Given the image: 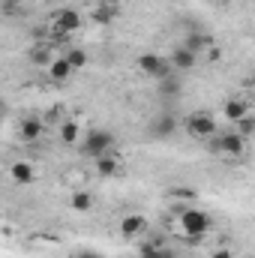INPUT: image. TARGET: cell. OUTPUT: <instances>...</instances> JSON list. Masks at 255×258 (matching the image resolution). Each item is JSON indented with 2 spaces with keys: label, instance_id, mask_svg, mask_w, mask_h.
I'll return each instance as SVG.
<instances>
[{
  "label": "cell",
  "instance_id": "8",
  "mask_svg": "<svg viewBox=\"0 0 255 258\" xmlns=\"http://www.w3.org/2000/svg\"><path fill=\"white\" fill-rule=\"evenodd\" d=\"M171 66L174 69H192V66L198 63V51H192L189 45H180V48H174L171 51Z\"/></svg>",
  "mask_w": 255,
  "mask_h": 258
},
{
  "label": "cell",
  "instance_id": "4",
  "mask_svg": "<svg viewBox=\"0 0 255 258\" xmlns=\"http://www.w3.org/2000/svg\"><path fill=\"white\" fill-rule=\"evenodd\" d=\"M243 150H246V138L240 132H222L213 141V153H222V156H240Z\"/></svg>",
  "mask_w": 255,
  "mask_h": 258
},
{
  "label": "cell",
  "instance_id": "13",
  "mask_svg": "<svg viewBox=\"0 0 255 258\" xmlns=\"http://www.w3.org/2000/svg\"><path fill=\"white\" fill-rule=\"evenodd\" d=\"M42 120H36V117H27V120H21V129H18V135H21V141H36L39 135H42Z\"/></svg>",
  "mask_w": 255,
  "mask_h": 258
},
{
  "label": "cell",
  "instance_id": "11",
  "mask_svg": "<svg viewBox=\"0 0 255 258\" xmlns=\"http://www.w3.org/2000/svg\"><path fill=\"white\" fill-rule=\"evenodd\" d=\"M174 129H177V120H174L171 114H159V117L150 123V132H153V138H168Z\"/></svg>",
  "mask_w": 255,
  "mask_h": 258
},
{
  "label": "cell",
  "instance_id": "21",
  "mask_svg": "<svg viewBox=\"0 0 255 258\" xmlns=\"http://www.w3.org/2000/svg\"><path fill=\"white\" fill-rule=\"evenodd\" d=\"M219 57H222V51H219V48H210V51H207V60H219Z\"/></svg>",
  "mask_w": 255,
  "mask_h": 258
},
{
  "label": "cell",
  "instance_id": "18",
  "mask_svg": "<svg viewBox=\"0 0 255 258\" xmlns=\"http://www.w3.org/2000/svg\"><path fill=\"white\" fill-rule=\"evenodd\" d=\"M60 141L63 144H75L78 141V123H63L60 126Z\"/></svg>",
  "mask_w": 255,
  "mask_h": 258
},
{
  "label": "cell",
  "instance_id": "6",
  "mask_svg": "<svg viewBox=\"0 0 255 258\" xmlns=\"http://www.w3.org/2000/svg\"><path fill=\"white\" fill-rule=\"evenodd\" d=\"M81 27V15L75 9H60L57 18H54V33L57 36H66V33H75Z\"/></svg>",
  "mask_w": 255,
  "mask_h": 258
},
{
  "label": "cell",
  "instance_id": "16",
  "mask_svg": "<svg viewBox=\"0 0 255 258\" xmlns=\"http://www.w3.org/2000/svg\"><path fill=\"white\" fill-rule=\"evenodd\" d=\"M138 258H174L168 249H162V246H156V243H144L141 249H138Z\"/></svg>",
  "mask_w": 255,
  "mask_h": 258
},
{
  "label": "cell",
  "instance_id": "20",
  "mask_svg": "<svg viewBox=\"0 0 255 258\" xmlns=\"http://www.w3.org/2000/svg\"><path fill=\"white\" fill-rule=\"evenodd\" d=\"M33 60H36V63H51V60H54V57H51V48H36V51H33Z\"/></svg>",
  "mask_w": 255,
  "mask_h": 258
},
{
  "label": "cell",
  "instance_id": "19",
  "mask_svg": "<svg viewBox=\"0 0 255 258\" xmlns=\"http://www.w3.org/2000/svg\"><path fill=\"white\" fill-rule=\"evenodd\" d=\"M234 126H237V132L246 138V135H252V132H255V117H252V114H246V117H243L240 123H234Z\"/></svg>",
  "mask_w": 255,
  "mask_h": 258
},
{
  "label": "cell",
  "instance_id": "17",
  "mask_svg": "<svg viewBox=\"0 0 255 258\" xmlns=\"http://www.w3.org/2000/svg\"><path fill=\"white\" fill-rule=\"evenodd\" d=\"M66 60L75 66V69H81V66H87V51L84 48H69L66 51Z\"/></svg>",
  "mask_w": 255,
  "mask_h": 258
},
{
  "label": "cell",
  "instance_id": "9",
  "mask_svg": "<svg viewBox=\"0 0 255 258\" xmlns=\"http://www.w3.org/2000/svg\"><path fill=\"white\" fill-rule=\"evenodd\" d=\"M72 72H75V66L66 60V54L63 57H54V60L48 63V78H51V81H69Z\"/></svg>",
  "mask_w": 255,
  "mask_h": 258
},
{
  "label": "cell",
  "instance_id": "10",
  "mask_svg": "<svg viewBox=\"0 0 255 258\" xmlns=\"http://www.w3.org/2000/svg\"><path fill=\"white\" fill-rule=\"evenodd\" d=\"M222 114H225L231 123H240V120L249 114V105H246L243 99H228V102L222 105Z\"/></svg>",
  "mask_w": 255,
  "mask_h": 258
},
{
  "label": "cell",
  "instance_id": "3",
  "mask_svg": "<svg viewBox=\"0 0 255 258\" xmlns=\"http://www.w3.org/2000/svg\"><path fill=\"white\" fill-rule=\"evenodd\" d=\"M138 69H141L144 75H150V78H168L171 60H165V57L156 54V51H144V54L138 57Z\"/></svg>",
  "mask_w": 255,
  "mask_h": 258
},
{
  "label": "cell",
  "instance_id": "1",
  "mask_svg": "<svg viewBox=\"0 0 255 258\" xmlns=\"http://www.w3.org/2000/svg\"><path fill=\"white\" fill-rule=\"evenodd\" d=\"M111 147H114V135L108 129H90L84 144H81V153L90 156V159H99V156L111 153Z\"/></svg>",
  "mask_w": 255,
  "mask_h": 258
},
{
  "label": "cell",
  "instance_id": "12",
  "mask_svg": "<svg viewBox=\"0 0 255 258\" xmlns=\"http://www.w3.org/2000/svg\"><path fill=\"white\" fill-rule=\"evenodd\" d=\"M93 162H96V174H99V177H114V174L120 171V162H117L114 153H105V156H99V159H93Z\"/></svg>",
  "mask_w": 255,
  "mask_h": 258
},
{
  "label": "cell",
  "instance_id": "2",
  "mask_svg": "<svg viewBox=\"0 0 255 258\" xmlns=\"http://www.w3.org/2000/svg\"><path fill=\"white\" fill-rule=\"evenodd\" d=\"M210 216L204 213V210H198V207H189V210H183V216H180V228H183V234L192 237V240H198V237H204L207 231H210Z\"/></svg>",
  "mask_w": 255,
  "mask_h": 258
},
{
  "label": "cell",
  "instance_id": "22",
  "mask_svg": "<svg viewBox=\"0 0 255 258\" xmlns=\"http://www.w3.org/2000/svg\"><path fill=\"white\" fill-rule=\"evenodd\" d=\"M213 258H231V252H228V249H216V252H213Z\"/></svg>",
  "mask_w": 255,
  "mask_h": 258
},
{
  "label": "cell",
  "instance_id": "5",
  "mask_svg": "<svg viewBox=\"0 0 255 258\" xmlns=\"http://www.w3.org/2000/svg\"><path fill=\"white\" fill-rule=\"evenodd\" d=\"M186 132L195 135V138H210V135H216V120H213V114H204V111H195L186 117Z\"/></svg>",
  "mask_w": 255,
  "mask_h": 258
},
{
  "label": "cell",
  "instance_id": "15",
  "mask_svg": "<svg viewBox=\"0 0 255 258\" xmlns=\"http://www.w3.org/2000/svg\"><path fill=\"white\" fill-rule=\"evenodd\" d=\"M69 204H72V210H78V213H87V210L93 207V198H90V192H72Z\"/></svg>",
  "mask_w": 255,
  "mask_h": 258
},
{
  "label": "cell",
  "instance_id": "14",
  "mask_svg": "<svg viewBox=\"0 0 255 258\" xmlns=\"http://www.w3.org/2000/svg\"><path fill=\"white\" fill-rule=\"evenodd\" d=\"M9 174H12L15 183H33V165L30 162H15L9 168Z\"/></svg>",
  "mask_w": 255,
  "mask_h": 258
},
{
  "label": "cell",
  "instance_id": "23",
  "mask_svg": "<svg viewBox=\"0 0 255 258\" xmlns=\"http://www.w3.org/2000/svg\"><path fill=\"white\" fill-rule=\"evenodd\" d=\"M75 258H102V255H96V252H78Z\"/></svg>",
  "mask_w": 255,
  "mask_h": 258
},
{
  "label": "cell",
  "instance_id": "7",
  "mask_svg": "<svg viewBox=\"0 0 255 258\" xmlns=\"http://www.w3.org/2000/svg\"><path fill=\"white\" fill-rule=\"evenodd\" d=\"M147 231V219L141 216V213H129L120 219V234L123 237H141Z\"/></svg>",
  "mask_w": 255,
  "mask_h": 258
}]
</instances>
